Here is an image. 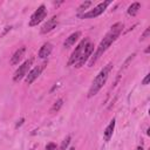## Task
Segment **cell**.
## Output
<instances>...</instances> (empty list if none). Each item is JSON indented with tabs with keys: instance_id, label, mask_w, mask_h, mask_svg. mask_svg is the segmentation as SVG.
Returning <instances> with one entry per match:
<instances>
[{
	"instance_id": "20",
	"label": "cell",
	"mask_w": 150,
	"mask_h": 150,
	"mask_svg": "<svg viewBox=\"0 0 150 150\" xmlns=\"http://www.w3.org/2000/svg\"><path fill=\"white\" fill-rule=\"evenodd\" d=\"M149 80H150V74H146V75H145V77H144V79H143V81H142V84L146 86V84L149 83Z\"/></svg>"
},
{
	"instance_id": "16",
	"label": "cell",
	"mask_w": 150,
	"mask_h": 150,
	"mask_svg": "<svg viewBox=\"0 0 150 150\" xmlns=\"http://www.w3.org/2000/svg\"><path fill=\"white\" fill-rule=\"evenodd\" d=\"M90 5H91V1H89V0H88V1H83V2H82L80 6H79V8H77V12H79V13H81V12H84V11H86V9H87V8H88Z\"/></svg>"
},
{
	"instance_id": "23",
	"label": "cell",
	"mask_w": 150,
	"mask_h": 150,
	"mask_svg": "<svg viewBox=\"0 0 150 150\" xmlns=\"http://www.w3.org/2000/svg\"><path fill=\"white\" fill-rule=\"evenodd\" d=\"M137 150H143V148H142V146H138V148H137Z\"/></svg>"
},
{
	"instance_id": "24",
	"label": "cell",
	"mask_w": 150,
	"mask_h": 150,
	"mask_svg": "<svg viewBox=\"0 0 150 150\" xmlns=\"http://www.w3.org/2000/svg\"><path fill=\"white\" fill-rule=\"evenodd\" d=\"M69 150H75V148H74V146H71V148H70Z\"/></svg>"
},
{
	"instance_id": "18",
	"label": "cell",
	"mask_w": 150,
	"mask_h": 150,
	"mask_svg": "<svg viewBox=\"0 0 150 150\" xmlns=\"http://www.w3.org/2000/svg\"><path fill=\"white\" fill-rule=\"evenodd\" d=\"M149 35H150V27H148V28L145 29V32L142 34V36H141V39H139V41H144V40H146V39L149 38Z\"/></svg>"
},
{
	"instance_id": "1",
	"label": "cell",
	"mask_w": 150,
	"mask_h": 150,
	"mask_svg": "<svg viewBox=\"0 0 150 150\" xmlns=\"http://www.w3.org/2000/svg\"><path fill=\"white\" fill-rule=\"evenodd\" d=\"M123 28H124V25H123L122 22H116V23H114V25L111 26L110 30L104 35V38H103L102 41L100 42V45H98V47L96 48L95 53L91 54L90 60H89V63H88L89 67H93L94 63L100 59V56L110 47V45L117 40V38L121 35Z\"/></svg>"
},
{
	"instance_id": "17",
	"label": "cell",
	"mask_w": 150,
	"mask_h": 150,
	"mask_svg": "<svg viewBox=\"0 0 150 150\" xmlns=\"http://www.w3.org/2000/svg\"><path fill=\"white\" fill-rule=\"evenodd\" d=\"M70 139H71V136L68 135V136L62 141V143H61V145H60V150H66L67 146H68V144L70 143Z\"/></svg>"
},
{
	"instance_id": "11",
	"label": "cell",
	"mask_w": 150,
	"mask_h": 150,
	"mask_svg": "<svg viewBox=\"0 0 150 150\" xmlns=\"http://www.w3.org/2000/svg\"><path fill=\"white\" fill-rule=\"evenodd\" d=\"M25 52H26V47L19 48V49L13 54V56L11 57V64H13V66L19 64V62L22 60V57H23V55H25Z\"/></svg>"
},
{
	"instance_id": "22",
	"label": "cell",
	"mask_w": 150,
	"mask_h": 150,
	"mask_svg": "<svg viewBox=\"0 0 150 150\" xmlns=\"http://www.w3.org/2000/svg\"><path fill=\"white\" fill-rule=\"evenodd\" d=\"M149 52H150V48H149V47H148V48H146V49H145V53H149Z\"/></svg>"
},
{
	"instance_id": "2",
	"label": "cell",
	"mask_w": 150,
	"mask_h": 150,
	"mask_svg": "<svg viewBox=\"0 0 150 150\" xmlns=\"http://www.w3.org/2000/svg\"><path fill=\"white\" fill-rule=\"evenodd\" d=\"M112 68V63H108L103 69H101V71L96 75V77L94 79L90 88H89V91H88V97H93L95 96L100 90L101 88L105 84L108 77H109V74H110V70Z\"/></svg>"
},
{
	"instance_id": "7",
	"label": "cell",
	"mask_w": 150,
	"mask_h": 150,
	"mask_svg": "<svg viewBox=\"0 0 150 150\" xmlns=\"http://www.w3.org/2000/svg\"><path fill=\"white\" fill-rule=\"evenodd\" d=\"M93 52H94V45L89 41L88 43H87V46H86V48H84V50H83V53H82V55H81V57L77 60V62L74 64L76 68H80V67H82L87 61H88V59L91 56V54H93Z\"/></svg>"
},
{
	"instance_id": "10",
	"label": "cell",
	"mask_w": 150,
	"mask_h": 150,
	"mask_svg": "<svg viewBox=\"0 0 150 150\" xmlns=\"http://www.w3.org/2000/svg\"><path fill=\"white\" fill-rule=\"evenodd\" d=\"M52 50H53V45H52L50 42H45V43L40 47V50H39V53H38V56H39L40 59H45V57H47V56L50 55Z\"/></svg>"
},
{
	"instance_id": "19",
	"label": "cell",
	"mask_w": 150,
	"mask_h": 150,
	"mask_svg": "<svg viewBox=\"0 0 150 150\" xmlns=\"http://www.w3.org/2000/svg\"><path fill=\"white\" fill-rule=\"evenodd\" d=\"M46 150H56V144L55 143H48L46 145Z\"/></svg>"
},
{
	"instance_id": "9",
	"label": "cell",
	"mask_w": 150,
	"mask_h": 150,
	"mask_svg": "<svg viewBox=\"0 0 150 150\" xmlns=\"http://www.w3.org/2000/svg\"><path fill=\"white\" fill-rule=\"evenodd\" d=\"M57 22H59L57 15H54V16H52L50 19H48L47 22L41 27V30H40L41 34H47V33H49L50 30H53V29L56 27Z\"/></svg>"
},
{
	"instance_id": "8",
	"label": "cell",
	"mask_w": 150,
	"mask_h": 150,
	"mask_svg": "<svg viewBox=\"0 0 150 150\" xmlns=\"http://www.w3.org/2000/svg\"><path fill=\"white\" fill-rule=\"evenodd\" d=\"M45 66H46V63H43L41 66H38V67H34L30 71H28V74L26 75V83L27 84H32L39 77V75L41 74V71L45 68Z\"/></svg>"
},
{
	"instance_id": "13",
	"label": "cell",
	"mask_w": 150,
	"mask_h": 150,
	"mask_svg": "<svg viewBox=\"0 0 150 150\" xmlns=\"http://www.w3.org/2000/svg\"><path fill=\"white\" fill-rule=\"evenodd\" d=\"M115 118H112L111 121H110V123L108 124V127L104 129V131H103V137H104V141L105 142H108V141H110V138L112 137V132H114V129H115Z\"/></svg>"
},
{
	"instance_id": "12",
	"label": "cell",
	"mask_w": 150,
	"mask_h": 150,
	"mask_svg": "<svg viewBox=\"0 0 150 150\" xmlns=\"http://www.w3.org/2000/svg\"><path fill=\"white\" fill-rule=\"evenodd\" d=\"M80 36H81V32H75V33L70 34L68 38H66V40H64V42H63L64 48H70V47L79 40Z\"/></svg>"
},
{
	"instance_id": "21",
	"label": "cell",
	"mask_w": 150,
	"mask_h": 150,
	"mask_svg": "<svg viewBox=\"0 0 150 150\" xmlns=\"http://www.w3.org/2000/svg\"><path fill=\"white\" fill-rule=\"evenodd\" d=\"M23 121H25V118H20L19 121H18V123H16V125H15V128H19L22 123H23Z\"/></svg>"
},
{
	"instance_id": "4",
	"label": "cell",
	"mask_w": 150,
	"mask_h": 150,
	"mask_svg": "<svg viewBox=\"0 0 150 150\" xmlns=\"http://www.w3.org/2000/svg\"><path fill=\"white\" fill-rule=\"evenodd\" d=\"M88 42H89V39H87V38L83 39V40H81V42L77 45V47L75 48V50L71 53V55H70V57H69V60L67 62L68 66H73V64H75L77 62V60L81 57V55H82V53H83V50H84V48H86V46H87Z\"/></svg>"
},
{
	"instance_id": "3",
	"label": "cell",
	"mask_w": 150,
	"mask_h": 150,
	"mask_svg": "<svg viewBox=\"0 0 150 150\" xmlns=\"http://www.w3.org/2000/svg\"><path fill=\"white\" fill-rule=\"evenodd\" d=\"M110 4H111L110 0H107V1H104V2H101V4H98L97 6H95L93 9H90V11L83 13V14H79V16H80L81 19H93V18H96V16L101 15V14L107 9V7H108Z\"/></svg>"
},
{
	"instance_id": "14",
	"label": "cell",
	"mask_w": 150,
	"mask_h": 150,
	"mask_svg": "<svg viewBox=\"0 0 150 150\" xmlns=\"http://www.w3.org/2000/svg\"><path fill=\"white\" fill-rule=\"evenodd\" d=\"M139 9H141V4L139 2H134L128 7V14L131 15V16H135L138 13Z\"/></svg>"
},
{
	"instance_id": "15",
	"label": "cell",
	"mask_w": 150,
	"mask_h": 150,
	"mask_svg": "<svg viewBox=\"0 0 150 150\" xmlns=\"http://www.w3.org/2000/svg\"><path fill=\"white\" fill-rule=\"evenodd\" d=\"M62 104H63V100L62 98H59L57 101H55V103L50 108V112H57L60 110V108L62 107Z\"/></svg>"
},
{
	"instance_id": "6",
	"label": "cell",
	"mask_w": 150,
	"mask_h": 150,
	"mask_svg": "<svg viewBox=\"0 0 150 150\" xmlns=\"http://www.w3.org/2000/svg\"><path fill=\"white\" fill-rule=\"evenodd\" d=\"M32 63H33V59H28V60H26L21 66H19V68H18V69L15 70V73H14L13 81H14V82H19L20 80H22V79L28 74V70H29Z\"/></svg>"
},
{
	"instance_id": "5",
	"label": "cell",
	"mask_w": 150,
	"mask_h": 150,
	"mask_svg": "<svg viewBox=\"0 0 150 150\" xmlns=\"http://www.w3.org/2000/svg\"><path fill=\"white\" fill-rule=\"evenodd\" d=\"M46 16H47V9H46V6H45V5H40V6L38 7V9L32 14L28 25H29L30 27L38 26V25H39Z\"/></svg>"
}]
</instances>
